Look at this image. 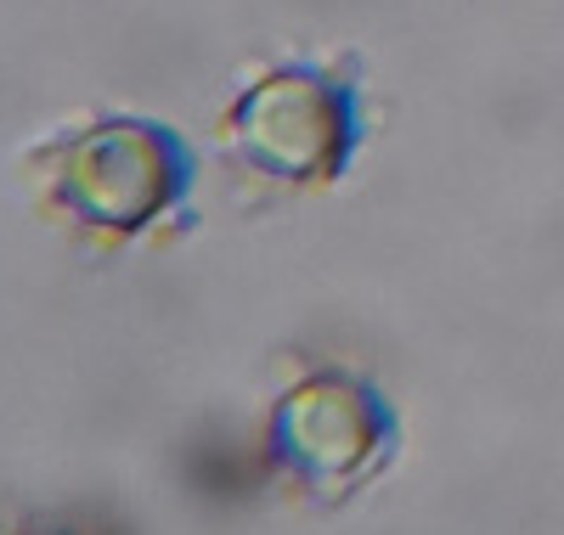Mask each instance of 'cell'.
Here are the masks:
<instances>
[{"label": "cell", "instance_id": "obj_1", "mask_svg": "<svg viewBox=\"0 0 564 535\" xmlns=\"http://www.w3.org/2000/svg\"><path fill=\"white\" fill-rule=\"evenodd\" d=\"M34 209L85 249H135L193 198L198 159L186 135L148 113H90L23 153Z\"/></svg>", "mask_w": 564, "mask_h": 535}, {"label": "cell", "instance_id": "obj_2", "mask_svg": "<svg viewBox=\"0 0 564 535\" xmlns=\"http://www.w3.org/2000/svg\"><path fill=\"white\" fill-rule=\"evenodd\" d=\"M395 412L345 367L300 372L265 412V462L311 502H345L395 457Z\"/></svg>", "mask_w": 564, "mask_h": 535}, {"label": "cell", "instance_id": "obj_3", "mask_svg": "<svg viewBox=\"0 0 564 535\" xmlns=\"http://www.w3.org/2000/svg\"><path fill=\"white\" fill-rule=\"evenodd\" d=\"M356 96L339 74L276 63L220 113V141L249 175L276 186H327L356 153Z\"/></svg>", "mask_w": 564, "mask_h": 535}, {"label": "cell", "instance_id": "obj_4", "mask_svg": "<svg viewBox=\"0 0 564 535\" xmlns=\"http://www.w3.org/2000/svg\"><path fill=\"white\" fill-rule=\"evenodd\" d=\"M0 535H90L74 524H0Z\"/></svg>", "mask_w": 564, "mask_h": 535}]
</instances>
